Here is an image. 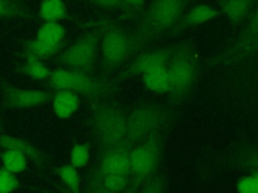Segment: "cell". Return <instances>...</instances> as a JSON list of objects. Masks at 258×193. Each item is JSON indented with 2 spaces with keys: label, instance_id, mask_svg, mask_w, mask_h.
<instances>
[{
  "label": "cell",
  "instance_id": "1",
  "mask_svg": "<svg viewBox=\"0 0 258 193\" xmlns=\"http://www.w3.org/2000/svg\"><path fill=\"white\" fill-rule=\"evenodd\" d=\"M93 126L99 143L108 150L121 147L127 140V117L114 106L99 107L94 114Z\"/></svg>",
  "mask_w": 258,
  "mask_h": 193
},
{
  "label": "cell",
  "instance_id": "2",
  "mask_svg": "<svg viewBox=\"0 0 258 193\" xmlns=\"http://www.w3.org/2000/svg\"><path fill=\"white\" fill-rule=\"evenodd\" d=\"M98 43V33L87 34L60 54L59 62L66 69L89 74L96 59Z\"/></svg>",
  "mask_w": 258,
  "mask_h": 193
},
{
  "label": "cell",
  "instance_id": "3",
  "mask_svg": "<svg viewBox=\"0 0 258 193\" xmlns=\"http://www.w3.org/2000/svg\"><path fill=\"white\" fill-rule=\"evenodd\" d=\"M164 122V112L154 106L135 109L127 118V140L146 141L160 129Z\"/></svg>",
  "mask_w": 258,
  "mask_h": 193
},
{
  "label": "cell",
  "instance_id": "4",
  "mask_svg": "<svg viewBox=\"0 0 258 193\" xmlns=\"http://www.w3.org/2000/svg\"><path fill=\"white\" fill-rule=\"evenodd\" d=\"M49 82L52 88L59 90H69L75 93L87 95L97 94L101 87L98 81L89 74L57 68L49 75Z\"/></svg>",
  "mask_w": 258,
  "mask_h": 193
},
{
  "label": "cell",
  "instance_id": "5",
  "mask_svg": "<svg viewBox=\"0 0 258 193\" xmlns=\"http://www.w3.org/2000/svg\"><path fill=\"white\" fill-rule=\"evenodd\" d=\"M133 48L131 38L121 29L110 28L102 38L101 50L107 67H116L123 63L131 54Z\"/></svg>",
  "mask_w": 258,
  "mask_h": 193
},
{
  "label": "cell",
  "instance_id": "6",
  "mask_svg": "<svg viewBox=\"0 0 258 193\" xmlns=\"http://www.w3.org/2000/svg\"><path fill=\"white\" fill-rule=\"evenodd\" d=\"M159 156V146L153 139H148L130 152V174L134 183L139 184L155 169Z\"/></svg>",
  "mask_w": 258,
  "mask_h": 193
},
{
  "label": "cell",
  "instance_id": "7",
  "mask_svg": "<svg viewBox=\"0 0 258 193\" xmlns=\"http://www.w3.org/2000/svg\"><path fill=\"white\" fill-rule=\"evenodd\" d=\"M167 68L171 82L170 92L182 95L188 91L196 76L195 64L189 55L184 52L178 53L169 62Z\"/></svg>",
  "mask_w": 258,
  "mask_h": 193
},
{
  "label": "cell",
  "instance_id": "8",
  "mask_svg": "<svg viewBox=\"0 0 258 193\" xmlns=\"http://www.w3.org/2000/svg\"><path fill=\"white\" fill-rule=\"evenodd\" d=\"M3 103L6 108L20 109L31 108L43 105L53 99L54 94L37 89H22L3 83L2 85Z\"/></svg>",
  "mask_w": 258,
  "mask_h": 193
},
{
  "label": "cell",
  "instance_id": "9",
  "mask_svg": "<svg viewBox=\"0 0 258 193\" xmlns=\"http://www.w3.org/2000/svg\"><path fill=\"white\" fill-rule=\"evenodd\" d=\"M184 2L162 0L154 2L147 13V23L155 29H163L173 24L181 15Z\"/></svg>",
  "mask_w": 258,
  "mask_h": 193
},
{
  "label": "cell",
  "instance_id": "10",
  "mask_svg": "<svg viewBox=\"0 0 258 193\" xmlns=\"http://www.w3.org/2000/svg\"><path fill=\"white\" fill-rule=\"evenodd\" d=\"M100 173L128 177L130 174V152L122 147L109 149L102 157Z\"/></svg>",
  "mask_w": 258,
  "mask_h": 193
},
{
  "label": "cell",
  "instance_id": "11",
  "mask_svg": "<svg viewBox=\"0 0 258 193\" xmlns=\"http://www.w3.org/2000/svg\"><path fill=\"white\" fill-rule=\"evenodd\" d=\"M170 52L165 49L151 50L139 55L132 63L130 71L135 74H145L151 70L166 67L169 63Z\"/></svg>",
  "mask_w": 258,
  "mask_h": 193
},
{
  "label": "cell",
  "instance_id": "12",
  "mask_svg": "<svg viewBox=\"0 0 258 193\" xmlns=\"http://www.w3.org/2000/svg\"><path fill=\"white\" fill-rule=\"evenodd\" d=\"M0 147L6 150L19 152L26 158H29L36 163H41L42 161V157L39 151L31 143L21 138L9 135H0Z\"/></svg>",
  "mask_w": 258,
  "mask_h": 193
},
{
  "label": "cell",
  "instance_id": "13",
  "mask_svg": "<svg viewBox=\"0 0 258 193\" xmlns=\"http://www.w3.org/2000/svg\"><path fill=\"white\" fill-rule=\"evenodd\" d=\"M79 95L73 91L59 90L53 96V111L61 119L71 117L79 108Z\"/></svg>",
  "mask_w": 258,
  "mask_h": 193
},
{
  "label": "cell",
  "instance_id": "14",
  "mask_svg": "<svg viewBox=\"0 0 258 193\" xmlns=\"http://www.w3.org/2000/svg\"><path fill=\"white\" fill-rule=\"evenodd\" d=\"M143 82L149 90L154 92L165 93L170 92L171 90V82L167 66L143 74Z\"/></svg>",
  "mask_w": 258,
  "mask_h": 193
},
{
  "label": "cell",
  "instance_id": "15",
  "mask_svg": "<svg viewBox=\"0 0 258 193\" xmlns=\"http://www.w3.org/2000/svg\"><path fill=\"white\" fill-rule=\"evenodd\" d=\"M60 46H61L60 44L54 45V46L47 45L37 41L36 39L28 40L25 42L23 47V57L25 58V60L34 59V60L41 61V59H44L56 54L59 51Z\"/></svg>",
  "mask_w": 258,
  "mask_h": 193
},
{
  "label": "cell",
  "instance_id": "16",
  "mask_svg": "<svg viewBox=\"0 0 258 193\" xmlns=\"http://www.w3.org/2000/svg\"><path fill=\"white\" fill-rule=\"evenodd\" d=\"M66 35V30L56 21L45 22L36 33V40L47 45H59Z\"/></svg>",
  "mask_w": 258,
  "mask_h": 193
},
{
  "label": "cell",
  "instance_id": "17",
  "mask_svg": "<svg viewBox=\"0 0 258 193\" xmlns=\"http://www.w3.org/2000/svg\"><path fill=\"white\" fill-rule=\"evenodd\" d=\"M67 12V5L60 0L42 1L39 6V17L46 22L56 21L63 18Z\"/></svg>",
  "mask_w": 258,
  "mask_h": 193
},
{
  "label": "cell",
  "instance_id": "18",
  "mask_svg": "<svg viewBox=\"0 0 258 193\" xmlns=\"http://www.w3.org/2000/svg\"><path fill=\"white\" fill-rule=\"evenodd\" d=\"M3 168L12 174H18L23 172L27 167V158L16 151L6 150L0 155Z\"/></svg>",
  "mask_w": 258,
  "mask_h": 193
},
{
  "label": "cell",
  "instance_id": "19",
  "mask_svg": "<svg viewBox=\"0 0 258 193\" xmlns=\"http://www.w3.org/2000/svg\"><path fill=\"white\" fill-rule=\"evenodd\" d=\"M252 5H253V2L251 1L236 0V1H228L223 3L222 7L224 12L227 14V16L231 20L239 21L249 13Z\"/></svg>",
  "mask_w": 258,
  "mask_h": 193
},
{
  "label": "cell",
  "instance_id": "20",
  "mask_svg": "<svg viewBox=\"0 0 258 193\" xmlns=\"http://www.w3.org/2000/svg\"><path fill=\"white\" fill-rule=\"evenodd\" d=\"M217 11L207 4H199L195 6L186 15L185 22L187 24H201L207 22L217 16Z\"/></svg>",
  "mask_w": 258,
  "mask_h": 193
},
{
  "label": "cell",
  "instance_id": "21",
  "mask_svg": "<svg viewBox=\"0 0 258 193\" xmlns=\"http://www.w3.org/2000/svg\"><path fill=\"white\" fill-rule=\"evenodd\" d=\"M101 189H104L111 193H123L128 185V177L112 175V174H101Z\"/></svg>",
  "mask_w": 258,
  "mask_h": 193
},
{
  "label": "cell",
  "instance_id": "22",
  "mask_svg": "<svg viewBox=\"0 0 258 193\" xmlns=\"http://www.w3.org/2000/svg\"><path fill=\"white\" fill-rule=\"evenodd\" d=\"M55 172L71 193H80V178L76 168L72 165H64L58 167Z\"/></svg>",
  "mask_w": 258,
  "mask_h": 193
},
{
  "label": "cell",
  "instance_id": "23",
  "mask_svg": "<svg viewBox=\"0 0 258 193\" xmlns=\"http://www.w3.org/2000/svg\"><path fill=\"white\" fill-rule=\"evenodd\" d=\"M20 70L35 80H43L50 75L47 66L41 61L34 59H26L25 63L21 65Z\"/></svg>",
  "mask_w": 258,
  "mask_h": 193
},
{
  "label": "cell",
  "instance_id": "24",
  "mask_svg": "<svg viewBox=\"0 0 258 193\" xmlns=\"http://www.w3.org/2000/svg\"><path fill=\"white\" fill-rule=\"evenodd\" d=\"M27 15L25 6L20 2L0 0V18H18Z\"/></svg>",
  "mask_w": 258,
  "mask_h": 193
},
{
  "label": "cell",
  "instance_id": "25",
  "mask_svg": "<svg viewBox=\"0 0 258 193\" xmlns=\"http://www.w3.org/2000/svg\"><path fill=\"white\" fill-rule=\"evenodd\" d=\"M90 158V151L87 145L85 144H76L72 148L70 160L71 165L74 168H82L84 167Z\"/></svg>",
  "mask_w": 258,
  "mask_h": 193
},
{
  "label": "cell",
  "instance_id": "26",
  "mask_svg": "<svg viewBox=\"0 0 258 193\" xmlns=\"http://www.w3.org/2000/svg\"><path fill=\"white\" fill-rule=\"evenodd\" d=\"M238 193H258V171L242 177L236 185Z\"/></svg>",
  "mask_w": 258,
  "mask_h": 193
},
{
  "label": "cell",
  "instance_id": "27",
  "mask_svg": "<svg viewBox=\"0 0 258 193\" xmlns=\"http://www.w3.org/2000/svg\"><path fill=\"white\" fill-rule=\"evenodd\" d=\"M18 186L19 182L14 174L0 168V193H12Z\"/></svg>",
  "mask_w": 258,
  "mask_h": 193
},
{
  "label": "cell",
  "instance_id": "28",
  "mask_svg": "<svg viewBox=\"0 0 258 193\" xmlns=\"http://www.w3.org/2000/svg\"><path fill=\"white\" fill-rule=\"evenodd\" d=\"M163 180L162 178H154L148 181L138 193H162Z\"/></svg>",
  "mask_w": 258,
  "mask_h": 193
},
{
  "label": "cell",
  "instance_id": "29",
  "mask_svg": "<svg viewBox=\"0 0 258 193\" xmlns=\"http://www.w3.org/2000/svg\"><path fill=\"white\" fill-rule=\"evenodd\" d=\"M249 27L252 32L254 33L258 32V9L255 11L253 16L251 17V20L249 22Z\"/></svg>",
  "mask_w": 258,
  "mask_h": 193
},
{
  "label": "cell",
  "instance_id": "30",
  "mask_svg": "<svg viewBox=\"0 0 258 193\" xmlns=\"http://www.w3.org/2000/svg\"><path fill=\"white\" fill-rule=\"evenodd\" d=\"M92 193H111V192H108V191H106V190H104V189H101V188H98L97 190H95V191H93Z\"/></svg>",
  "mask_w": 258,
  "mask_h": 193
}]
</instances>
